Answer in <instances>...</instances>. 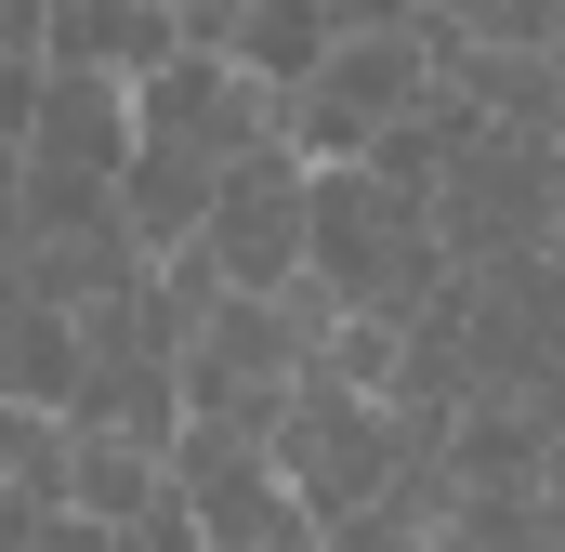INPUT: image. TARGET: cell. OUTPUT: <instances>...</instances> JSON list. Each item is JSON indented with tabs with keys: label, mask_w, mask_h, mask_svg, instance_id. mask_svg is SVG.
Returning a JSON list of instances; mask_svg holds the SVG:
<instances>
[{
	"label": "cell",
	"mask_w": 565,
	"mask_h": 552,
	"mask_svg": "<svg viewBox=\"0 0 565 552\" xmlns=\"http://www.w3.org/2000/svg\"><path fill=\"white\" fill-rule=\"evenodd\" d=\"M171 487H184V513H198L211 552H289V540H316L302 500L277 487V434H250V421H184V434H171Z\"/></svg>",
	"instance_id": "cell-7"
},
{
	"label": "cell",
	"mask_w": 565,
	"mask_h": 552,
	"mask_svg": "<svg viewBox=\"0 0 565 552\" xmlns=\"http://www.w3.org/2000/svg\"><path fill=\"white\" fill-rule=\"evenodd\" d=\"M329 53H342L329 0H250V13H237V40H224V66H250L277 106L302 93V79H316V66H329Z\"/></svg>",
	"instance_id": "cell-11"
},
{
	"label": "cell",
	"mask_w": 565,
	"mask_h": 552,
	"mask_svg": "<svg viewBox=\"0 0 565 552\" xmlns=\"http://www.w3.org/2000/svg\"><path fill=\"white\" fill-rule=\"evenodd\" d=\"M26 552H119V527H93V513H53Z\"/></svg>",
	"instance_id": "cell-14"
},
{
	"label": "cell",
	"mask_w": 565,
	"mask_h": 552,
	"mask_svg": "<svg viewBox=\"0 0 565 552\" xmlns=\"http://www.w3.org/2000/svg\"><path fill=\"white\" fill-rule=\"evenodd\" d=\"M66 395H79V316L0 276V408H40V421H66Z\"/></svg>",
	"instance_id": "cell-10"
},
{
	"label": "cell",
	"mask_w": 565,
	"mask_h": 552,
	"mask_svg": "<svg viewBox=\"0 0 565 552\" xmlns=\"http://www.w3.org/2000/svg\"><path fill=\"white\" fill-rule=\"evenodd\" d=\"M277 487L302 500V527L329 540V527H355L382 487H395V408L382 395H355V382H289L277 408Z\"/></svg>",
	"instance_id": "cell-4"
},
{
	"label": "cell",
	"mask_w": 565,
	"mask_h": 552,
	"mask_svg": "<svg viewBox=\"0 0 565 552\" xmlns=\"http://www.w3.org/2000/svg\"><path fill=\"white\" fill-rule=\"evenodd\" d=\"M422 106H434L422 26H382V40H342V53L289 93V145H302L316 171H342V158H369V145L395 132V119H422Z\"/></svg>",
	"instance_id": "cell-5"
},
{
	"label": "cell",
	"mask_w": 565,
	"mask_h": 552,
	"mask_svg": "<svg viewBox=\"0 0 565 552\" xmlns=\"http://www.w3.org/2000/svg\"><path fill=\"white\" fill-rule=\"evenodd\" d=\"M302 276L342 302V316H382V329H408L434 289H447V251H434V211L422 198H395L382 171H316V224H302Z\"/></svg>",
	"instance_id": "cell-1"
},
{
	"label": "cell",
	"mask_w": 565,
	"mask_h": 552,
	"mask_svg": "<svg viewBox=\"0 0 565 552\" xmlns=\"http://www.w3.org/2000/svg\"><path fill=\"white\" fill-rule=\"evenodd\" d=\"M184 53V26L171 13H145V0H53V40H40V66H79V79H158Z\"/></svg>",
	"instance_id": "cell-9"
},
{
	"label": "cell",
	"mask_w": 565,
	"mask_h": 552,
	"mask_svg": "<svg viewBox=\"0 0 565 552\" xmlns=\"http://www.w3.org/2000/svg\"><path fill=\"white\" fill-rule=\"evenodd\" d=\"M26 237H93L119 224V184H132V93L119 79H79V66H40V119H26Z\"/></svg>",
	"instance_id": "cell-2"
},
{
	"label": "cell",
	"mask_w": 565,
	"mask_h": 552,
	"mask_svg": "<svg viewBox=\"0 0 565 552\" xmlns=\"http://www.w3.org/2000/svg\"><path fill=\"white\" fill-rule=\"evenodd\" d=\"M302 224H316V158L302 145H250L224 184H211V224H198V264L224 289H289L302 276Z\"/></svg>",
	"instance_id": "cell-6"
},
{
	"label": "cell",
	"mask_w": 565,
	"mask_h": 552,
	"mask_svg": "<svg viewBox=\"0 0 565 552\" xmlns=\"http://www.w3.org/2000/svg\"><path fill=\"white\" fill-rule=\"evenodd\" d=\"M171 500V460L132 447V434H79V474H66V513H93V527H145Z\"/></svg>",
	"instance_id": "cell-12"
},
{
	"label": "cell",
	"mask_w": 565,
	"mask_h": 552,
	"mask_svg": "<svg viewBox=\"0 0 565 552\" xmlns=\"http://www.w3.org/2000/svg\"><path fill=\"white\" fill-rule=\"evenodd\" d=\"M553 224H565V132H473V158L434 198V251L460 276L553 251Z\"/></svg>",
	"instance_id": "cell-3"
},
{
	"label": "cell",
	"mask_w": 565,
	"mask_h": 552,
	"mask_svg": "<svg viewBox=\"0 0 565 552\" xmlns=\"http://www.w3.org/2000/svg\"><path fill=\"white\" fill-rule=\"evenodd\" d=\"M132 132L145 145H184V158H211V171H237L250 145L289 132V106L250 79V66H224V53H171L158 79H132Z\"/></svg>",
	"instance_id": "cell-8"
},
{
	"label": "cell",
	"mask_w": 565,
	"mask_h": 552,
	"mask_svg": "<svg viewBox=\"0 0 565 552\" xmlns=\"http://www.w3.org/2000/svg\"><path fill=\"white\" fill-rule=\"evenodd\" d=\"M540 500H553V527H565V434H553V474H540Z\"/></svg>",
	"instance_id": "cell-15"
},
{
	"label": "cell",
	"mask_w": 565,
	"mask_h": 552,
	"mask_svg": "<svg viewBox=\"0 0 565 552\" xmlns=\"http://www.w3.org/2000/svg\"><path fill=\"white\" fill-rule=\"evenodd\" d=\"M26 119H40V53L0 40V145H26Z\"/></svg>",
	"instance_id": "cell-13"
}]
</instances>
